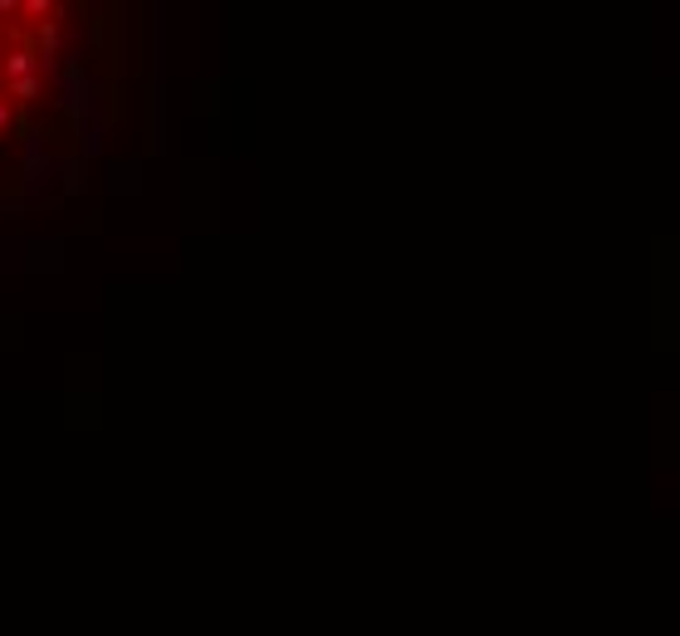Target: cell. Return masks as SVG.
Wrapping results in <instances>:
<instances>
[{
  "label": "cell",
  "instance_id": "6da1fadb",
  "mask_svg": "<svg viewBox=\"0 0 680 636\" xmlns=\"http://www.w3.org/2000/svg\"><path fill=\"white\" fill-rule=\"evenodd\" d=\"M35 64H40V54H35V49H25V45L0 49V79H5V84L35 79Z\"/></svg>",
  "mask_w": 680,
  "mask_h": 636
},
{
  "label": "cell",
  "instance_id": "7a4b0ae2",
  "mask_svg": "<svg viewBox=\"0 0 680 636\" xmlns=\"http://www.w3.org/2000/svg\"><path fill=\"white\" fill-rule=\"evenodd\" d=\"M5 93H10L15 103H30V98L40 93V79H20V84H5Z\"/></svg>",
  "mask_w": 680,
  "mask_h": 636
},
{
  "label": "cell",
  "instance_id": "3957f363",
  "mask_svg": "<svg viewBox=\"0 0 680 636\" xmlns=\"http://www.w3.org/2000/svg\"><path fill=\"white\" fill-rule=\"evenodd\" d=\"M20 15H54V5H49V0H25Z\"/></svg>",
  "mask_w": 680,
  "mask_h": 636
},
{
  "label": "cell",
  "instance_id": "277c9868",
  "mask_svg": "<svg viewBox=\"0 0 680 636\" xmlns=\"http://www.w3.org/2000/svg\"><path fill=\"white\" fill-rule=\"evenodd\" d=\"M10 123H15V108H10V103H5V98H0V133H5V128H10Z\"/></svg>",
  "mask_w": 680,
  "mask_h": 636
}]
</instances>
